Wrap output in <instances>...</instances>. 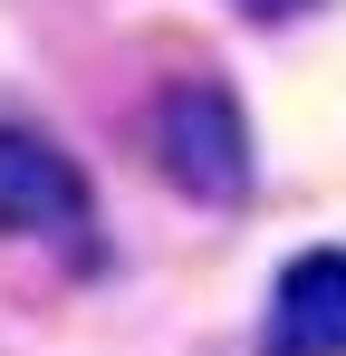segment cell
Masks as SVG:
<instances>
[{
	"label": "cell",
	"mask_w": 346,
	"mask_h": 356,
	"mask_svg": "<svg viewBox=\"0 0 346 356\" xmlns=\"http://www.w3.org/2000/svg\"><path fill=\"white\" fill-rule=\"evenodd\" d=\"M77 222H87V174L39 125H0V232H77Z\"/></svg>",
	"instance_id": "obj_3"
},
{
	"label": "cell",
	"mask_w": 346,
	"mask_h": 356,
	"mask_svg": "<svg viewBox=\"0 0 346 356\" xmlns=\"http://www.w3.org/2000/svg\"><path fill=\"white\" fill-rule=\"evenodd\" d=\"M270 356H346V250L318 241L270 280Z\"/></svg>",
	"instance_id": "obj_2"
},
{
	"label": "cell",
	"mask_w": 346,
	"mask_h": 356,
	"mask_svg": "<svg viewBox=\"0 0 346 356\" xmlns=\"http://www.w3.org/2000/svg\"><path fill=\"white\" fill-rule=\"evenodd\" d=\"M240 10H250V19H298L308 0H240Z\"/></svg>",
	"instance_id": "obj_4"
},
{
	"label": "cell",
	"mask_w": 346,
	"mask_h": 356,
	"mask_svg": "<svg viewBox=\"0 0 346 356\" xmlns=\"http://www.w3.org/2000/svg\"><path fill=\"white\" fill-rule=\"evenodd\" d=\"M154 164L183 202L202 212H240L250 183H260V145H250V116L222 77H173L154 97Z\"/></svg>",
	"instance_id": "obj_1"
}]
</instances>
